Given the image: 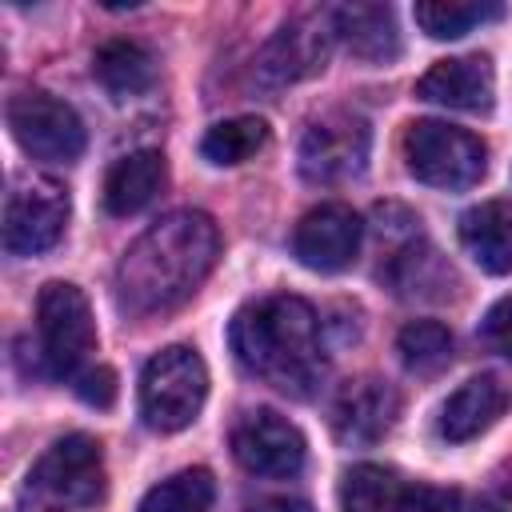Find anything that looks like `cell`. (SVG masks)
<instances>
[{"label":"cell","mask_w":512,"mask_h":512,"mask_svg":"<svg viewBox=\"0 0 512 512\" xmlns=\"http://www.w3.org/2000/svg\"><path fill=\"white\" fill-rule=\"evenodd\" d=\"M220 232L212 216L180 208L148 224L116 264V300L132 316H156L184 304L216 268Z\"/></svg>","instance_id":"6da1fadb"},{"label":"cell","mask_w":512,"mask_h":512,"mask_svg":"<svg viewBox=\"0 0 512 512\" xmlns=\"http://www.w3.org/2000/svg\"><path fill=\"white\" fill-rule=\"evenodd\" d=\"M404 160L420 184L460 192L484 176L488 148L468 128H456L444 120H416L404 132Z\"/></svg>","instance_id":"8992f818"},{"label":"cell","mask_w":512,"mask_h":512,"mask_svg":"<svg viewBox=\"0 0 512 512\" xmlns=\"http://www.w3.org/2000/svg\"><path fill=\"white\" fill-rule=\"evenodd\" d=\"M92 76L116 100H132L152 84V56L132 40H108L92 56Z\"/></svg>","instance_id":"ffe728a7"},{"label":"cell","mask_w":512,"mask_h":512,"mask_svg":"<svg viewBox=\"0 0 512 512\" xmlns=\"http://www.w3.org/2000/svg\"><path fill=\"white\" fill-rule=\"evenodd\" d=\"M236 360L284 396H312L328 372L316 308L300 296H264L244 304L228 328Z\"/></svg>","instance_id":"7a4b0ae2"},{"label":"cell","mask_w":512,"mask_h":512,"mask_svg":"<svg viewBox=\"0 0 512 512\" xmlns=\"http://www.w3.org/2000/svg\"><path fill=\"white\" fill-rule=\"evenodd\" d=\"M396 352L408 372H440L452 360V332L440 320H408L396 336Z\"/></svg>","instance_id":"603a6c76"},{"label":"cell","mask_w":512,"mask_h":512,"mask_svg":"<svg viewBox=\"0 0 512 512\" xmlns=\"http://www.w3.org/2000/svg\"><path fill=\"white\" fill-rule=\"evenodd\" d=\"M396 412H400V396L392 384L376 380V376H364V380H352L340 388L336 404H332V432L340 444H376L388 436V428L396 424Z\"/></svg>","instance_id":"5bb4252c"},{"label":"cell","mask_w":512,"mask_h":512,"mask_svg":"<svg viewBox=\"0 0 512 512\" xmlns=\"http://www.w3.org/2000/svg\"><path fill=\"white\" fill-rule=\"evenodd\" d=\"M216 500V480L208 468H184L140 496V512H208Z\"/></svg>","instance_id":"7402d4cb"},{"label":"cell","mask_w":512,"mask_h":512,"mask_svg":"<svg viewBox=\"0 0 512 512\" xmlns=\"http://www.w3.org/2000/svg\"><path fill=\"white\" fill-rule=\"evenodd\" d=\"M8 128L16 144L48 164H68L84 152L80 116L52 92H20L8 100Z\"/></svg>","instance_id":"30bf717a"},{"label":"cell","mask_w":512,"mask_h":512,"mask_svg":"<svg viewBox=\"0 0 512 512\" xmlns=\"http://www.w3.org/2000/svg\"><path fill=\"white\" fill-rule=\"evenodd\" d=\"M248 512H312V504L300 496H264V500L248 504Z\"/></svg>","instance_id":"4316f807"},{"label":"cell","mask_w":512,"mask_h":512,"mask_svg":"<svg viewBox=\"0 0 512 512\" xmlns=\"http://www.w3.org/2000/svg\"><path fill=\"white\" fill-rule=\"evenodd\" d=\"M208 396V368L200 352L172 344L156 352L140 372V416L152 432H180L188 428Z\"/></svg>","instance_id":"277c9868"},{"label":"cell","mask_w":512,"mask_h":512,"mask_svg":"<svg viewBox=\"0 0 512 512\" xmlns=\"http://www.w3.org/2000/svg\"><path fill=\"white\" fill-rule=\"evenodd\" d=\"M416 24L432 36V40H460L464 32H472L484 20L500 16V4H464V0H428L412 8Z\"/></svg>","instance_id":"cb8c5ba5"},{"label":"cell","mask_w":512,"mask_h":512,"mask_svg":"<svg viewBox=\"0 0 512 512\" xmlns=\"http://www.w3.org/2000/svg\"><path fill=\"white\" fill-rule=\"evenodd\" d=\"M304 452L300 428L272 408H256L232 428V456L252 476L288 480L304 468Z\"/></svg>","instance_id":"8fae6325"},{"label":"cell","mask_w":512,"mask_h":512,"mask_svg":"<svg viewBox=\"0 0 512 512\" xmlns=\"http://www.w3.org/2000/svg\"><path fill=\"white\" fill-rule=\"evenodd\" d=\"M76 396L84 400V404H96V408H108L112 400H116V372L112 368H84L80 376H76Z\"/></svg>","instance_id":"484cf974"},{"label":"cell","mask_w":512,"mask_h":512,"mask_svg":"<svg viewBox=\"0 0 512 512\" xmlns=\"http://www.w3.org/2000/svg\"><path fill=\"white\" fill-rule=\"evenodd\" d=\"M332 32L368 64H388L400 52V28L388 4H340L332 8Z\"/></svg>","instance_id":"e0dca14e"},{"label":"cell","mask_w":512,"mask_h":512,"mask_svg":"<svg viewBox=\"0 0 512 512\" xmlns=\"http://www.w3.org/2000/svg\"><path fill=\"white\" fill-rule=\"evenodd\" d=\"M164 180H168V168H164V156L156 148L128 152L104 176V208L112 216H132L156 200Z\"/></svg>","instance_id":"d6986e66"},{"label":"cell","mask_w":512,"mask_h":512,"mask_svg":"<svg viewBox=\"0 0 512 512\" xmlns=\"http://www.w3.org/2000/svg\"><path fill=\"white\" fill-rule=\"evenodd\" d=\"M480 340H484L492 352H500V356L512 360V296L496 300V304L484 312V320H480Z\"/></svg>","instance_id":"d4e9b609"},{"label":"cell","mask_w":512,"mask_h":512,"mask_svg":"<svg viewBox=\"0 0 512 512\" xmlns=\"http://www.w3.org/2000/svg\"><path fill=\"white\" fill-rule=\"evenodd\" d=\"M268 144V124L260 116H232V120H220L204 132L200 140V156L208 164H244L248 156H256L260 148Z\"/></svg>","instance_id":"44dd1931"},{"label":"cell","mask_w":512,"mask_h":512,"mask_svg":"<svg viewBox=\"0 0 512 512\" xmlns=\"http://www.w3.org/2000/svg\"><path fill=\"white\" fill-rule=\"evenodd\" d=\"M496 92V76L488 56H456V60H436L420 80L416 96L440 108H460V112H488Z\"/></svg>","instance_id":"9a60e30c"},{"label":"cell","mask_w":512,"mask_h":512,"mask_svg":"<svg viewBox=\"0 0 512 512\" xmlns=\"http://www.w3.org/2000/svg\"><path fill=\"white\" fill-rule=\"evenodd\" d=\"M360 216L348 204H320L300 216L292 232V252L312 272H340L360 252Z\"/></svg>","instance_id":"4fadbf2b"},{"label":"cell","mask_w":512,"mask_h":512,"mask_svg":"<svg viewBox=\"0 0 512 512\" xmlns=\"http://www.w3.org/2000/svg\"><path fill=\"white\" fill-rule=\"evenodd\" d=\"M368 148H372V132L364 116L344 112V108L324 112L320 120L308 124L300 140V172L312 184L352 180L368 168Z\"/></svg>","instance_id":"52a82bcc"},{"label":"cell","mask_w":512,"mask_h":512,"mask_svg":"<svg viewBox=\"0 0 512 512\" xmlns=\"http://www.w3.org/2000/svg\"><path fill=\"white\" fill-rule=\"evenodd\" d=\"M68 224V192L48 176H24L4 200V248L12 256L48 252Z\"/></svg>","instance_id":"ba28073f"},{"label":"cell","mask_w":512,"mask_h":512,"mask_svg":"<svg viewBox=\"0 0 512 512\" xmlns=\"http://www.w3.org/2000/svg\"><path fill=\"white\" fill-rule=\"evenodd\" d=\"M476 512H504V508H496V504H484V508H476Z\"/></svg>","instance_id":"83f0119b"},{"label":"cell","mask_w":512,"mask_h":512,"mask_svg":"<svg viewBox=\"0 0 512 512\" xmlns=\"http://www.w3.org/2000/svg\"><path fill=\"white\" fill-rule=\"evenodd\" d=\"M464 252L492 276L512 272V200H484L460 216Z\"/></svg>","instance_id":"ac0fdd59"},{"label":"cell","mask_w":512,"mask_h":512,"mask_svg":"<svg viewBox=\"0 0 512 512\" xmlns=\"http://www.w3.org/2000/svg\"><path fill=\"white\" fill-rule=\"evenodd\" d=\"M96 348L88 296L68 280H48L36 296V352L48 376H80Z\"/></svg>","instance_id":"5b68a950"},{"label":"cell","mask_w":512,"mask_h":512,"mask_svg":"<svg viewBox=\"0 0 512 512\" xmlns=\"http://www.w3.org/2000/svg\"><path fill=\"white\" fill-rule=\"evenodd\" d=\"M332 12L324 16H296L288 20L260 52L256 60V80L268 84V88H284V84H296L312 72L324 68L328 60V44H332Z\"/></svg>","instance_id":"7c38bea8"},{"label":"cell","mask_w":512,"mask_h":512,"mask_svg":"<svg viewBox=\"0 0 512 512\" xmlns=\"http://www.w3.org/2000/svg\"><path fill=\"white\" fill-rule=\"evenodd\" d=\"M344 512H460V492L404 480L380 464H356L340 480Z\"/></svg>","instance_id":"9c48e42d"},{"label":"cell","mask_w":512,"mask_h":512,"mask_svg":"<svg viewBox=\"0 0 512 512\" xmlns=\"http://www.w3.org/2000/svg\"><path fill=\"white\" fill-rule=\"evenodd\" d=\"M104 452L88 432L60 436L40 452L16 492V512H72L104 500Z\"/></svg>","instance_id":"3957f363"},{"label":"cell","mask_w":512,"mask_h":512,"mask_svg":"<svg viewBox=\"0 0 512 512\" xmlns=\"http://www.w3.org/2000/svg\"><path fill=\"white\" fill-rule=\"evenodd\" d=\"M508 408V388L496 376H472L464 380L440 408V436L452 444H464L480 432H488Z\"/></svg>","instance_id":"2e32d148"}]
</instances>
